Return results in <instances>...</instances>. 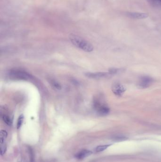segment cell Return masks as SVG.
<instances>
[{
    "instance_id": "4fadbf2b",
    "label": "cell",
    "mask_w": 161,
    "mask_h": 162,
    "mask_svg": "<svg viewBox=\"0 0 161 162\" xmlns=\"http://www.w3.org/2000/svg\"><path fill=\"white\" fill-rule=\"evenodd\" d=\"M1 156H3L6 151V144L5 141L1 142Z\"/></svg>"
},
{
    "instance_id": "30bf717a",
    "label": "cell",
    "mask_w": 161,
    "mask_h": 162,
    "mask_svg": "<svg viewBox=\"0 0 161 162\" xmlns=\"http://www.w3.org/2000/svg\"><path fill=\"white\" fill-rule=\"evenodd\" d=\"M49 82L51 86H52L53 88L55 89L56 90H61L62 88L61 85L56 81H54L53 80H51L49 81Z\"/></svg>"
},
{
    "instance_id": "2e32d148",
    "label": "cell",
    "mask_w": 161,
    "mask_h": 162,
    "mask_svg": "<svg viewBox=\"0 0 161 162\" xmlns=\"http://www.w3.org/2000/svg\"><path fill=\"white\" fill-rule=\"evenodd\" d=\"M118 69L117 68H111L109 69V74H116L117 73H118Z\"/></svg>"
},
{
    "instance_id": "9c48e42d",
    "label": "cell",
    "mask_w": 161,
    "mask_h": 162,
    "mask_svg": "<svg viewBox=\"0 0 161 162\" xmlns=\"http://www.w3.org/2000/svg\"><path fill=\"white\" fill-rule=\"evenodd\" d=\"M152 6L156 7H161V0H146Z\"/></svg>"
},
{
    "instance_id": "8992f818",
    "label": "cell",
    "mask_w": 161,
    "mask_h": 162,
    "mask_svg": "<svg viewBox=\"0 0 161 162\" xmlns=\"http://www.w3.org/2000/svg\"><path fill=\"white\" fill-rule=\"evenodd\" d=\"M10 77L12 78L21 79H27V78H29V75L27 73L20 71H11V72L10 73Z\"/></svg>"
},
{
    "instance_id": "7c38bea8",
    "label": "cell",
    "mask_w": 161,
    "mask_h": 162,
    "mask_svg": "<svg viewBox=\"0 0 161 162\" xmlns=\"http://www.w3.org/2000/svg\"><path fill=\"white\" fill-rule=\"evenodd\" d=\"M111 145H103V146H99L97 147L95 149V151L96 152H102V151H104L106 149H107L109 147H110Z\"/></svg>"
},
{
    "instance_id": "9a60e30c",
    "label": "cell",
    "mask_w": 161,
    "mask_h": 162,
    "mask_svg": "<svg viewBox=\"0 0 161 162\" xmlns=\"http://www.w3.org/2000/svg\"><path fill=\"white\" fill-rule=\"evenodd\" d=\"M23 121V116L21 115L18 118L17 122V128H20L21 125L22 124Z\"/></svg>"
},
{
    "instance_id": "3957f363",
    "label": "cell",
    "mask_w": 161,
    "mask_h": 162,
    "mask_svg": "<svg viewBox=\"0 0 161 162\" xmlns=\"http://www.w3.org/2000/svg\"><path fill=\"white\" fill-rule=\"evenodd\" d=\"M154 82L152 78L149 76H143L139 81L138 85L140 88H146L150 86Z\"/></svg>"
},
{
    "instance_id": "7a4b0ae2",
    "label": "cell",
    "mask_w": 161,
    "mask_h": 162,
    "mask_svg": "<svg viewBox=\"0 0 161 162\" xmlns=\"http://www.w3.org/2000/svg\"><path fill=\"white\" fill-rule=\"evenodd\" d=\"M94 107L97 113L101 116L107 115L110 112V108L106 105L97 100L94 101Z\"/></svg>"
},
{
    "instance_id": "ba28073f",
    "label": "cell",
    "mask_w": 161,
    "mask_h": 162,
    "mask_svg": "<svg viewBox=\"0 0 161 162\" xmlns=\"http://www.w3.org/2000/svg\"><path fill=\"white\" fill-rule=\"evenodd\" d=\"M92 154V152L91 151L88 150H83L77 154L76 155V157L78 159H81L84 158L85 157H88Z\"/></svg>"
},
{
    "instance_id": "8fae6325",
    "label": "cell",
    "mask_w": 161,
    "mask_h": 162,
    "mask_svg": "<svg viewBox=\"0 0 161 162\" xmlns=\"http://www.w3.org/2000/svg\"><path fill=\"white\" fill-rule=\"evenodd\" d=\"M2 119H3V121L5 122L7 125H11V124H12L11 119L10 118L9 116H7L6 115H3L2 116Z\"/></svg>"
},
{
    "instance_id": "5b68a950",
    "label": "cell",
    "mask_w": 161,
    "mask_h": 162,
    "mask_svg": "<svg viewBox=\"0 0 161 162\" xmlns=\"http://www.w3.org/2000/svg\"><path fill=\"white\" fill-rule=\"evenodd\" d=\"M126 15L130 18L133 19H146L148 16V14L136 12H127L126 13Z\"/></svg>"
},
{
    "instance_id": "5bb4252c",
    "label": "cell",
    "mask_w": 161,
    "mask_h": 162,
    "mask_svg": "<svg viewBox=\"0 0 161 162\" xmlns=\"http://www.w3.org/2000/svg\"><path fill=\"white\" fill-rule=\"evenodd\" d=\"M7 137V133L6 131L2 130L1 131V142H4Z\"/></svg>"
},
{
    "instance_id": "6da1fadb",
    "label": "cell",
    "mask_w": 161,
    "mask_h": 162,
    "mask_svg": "<svg viewBox=\"0 0 161 162\" xmlns=\"http://www.w3.org/2000/svg\"><path fill=\"white\" fill-rule=\"evenodd\" d=\"M69 38L72 44L83 51L90 52L94 49V47L92 44L81 37L72 34L69 36Z\"/></svg>"
},
{
    "instance_id": "52a82bcc",
    "label": "cell",
    "mask_w": 161,
    "mask_h": 162,
    "mask_svg": "<svg viewBox=\"0 0 161 162\" xmlns=\"http://www.w3.org/2000/svg\"><path fill=\"white\" fill-rule=\"evenodd\" d=\"M109 73H87L85 74V76L91 78H100L105 77L108 76Z\"/></svg>"
},
{
    "instance_id": "277c9868",
    "label": "cell",
    "mask_w": 161,
    "mask_h": 162,
    "mask_svg": "<svg viewBox=\"0 0 161 162\" xmlns=\"http://www.w3.org/2000/svg\"><path fill=\"white\" fill-rule=\"evenodd\" d=\"M112 90L114 94L117 96H120L124 94L126 91V89L123 85L120 83L116 82L113 85Z\"/></svg>"
}]
</instances>
